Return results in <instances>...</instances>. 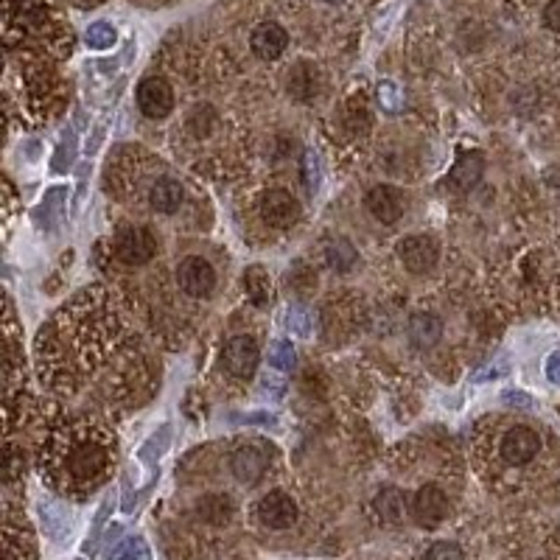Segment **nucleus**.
Segmentation results:
<instances>
[{"label":"nucleus","instance_id":"obj_1","mask_svg":"<svg viewBox=\"0 0 560 560\" xmlns=\"http://www.w3.org/2000/svg\"><path fill=\"white\" fill-rule=\"evenodd\" d=\"M158 253V238L149 228H138V224H124L115 233V255L129 267H143Z\"/></svg>","mask_w":560,"mask_h":560},{"label":"nucleus","instance_id":"obj_2","mask_svg":"<svg viewBox=\"0 0 560 560\" xmlns=\"http://www.w3.org/2000/svg\"><path fill=\"white\" fill-rule=\"evenodd\" d=\"M258 208H261L264 224H269L275 230H289L300 219V202L289 191H280V188L264 191Z\"/></svg>","mask_w":560,"mask_h":560},{"label":"nucleus","instance_id":"obj_3","mask_svg":"<svg viewBox=\"0 0 560 560\" xmlns=\"http://www.w3.org/2000/svg\"><path fill=\"white\" fill-rule=\"evenodd\" d=\"M177 283L188 298H208L217 289V272L205 258H183L177 267Z\"/></svg>","mask_w":560,"mask_h":560},{"label":"nucleus","instance_id":"obj_4","mask_svg":"<svg viewBox=\"0 0 560 560\" xmlns=\"http://www.w3.org/2000/svg\"><path fill=\"white\" fill-rule=\"evenodd\" d=\"M261 362V350L253 337H233L222 350V364L230 376L249 378Z\"/></svg>","mask_w":560,"mask_h":560},{"label":"nucleus","instance_id":"obj_5","mask_svg":"<svg viewBox=\"0 0 560 560\" xmlns=\"http://www.w3.org/2000/svg\"><path fill=\"white\" fill-rule=\"evenodd\" d=\"M398 258L412 275H427L438 267V242L429 236H407L398 242Z\"/></svg>","mask_w":560,"mask_h":560},{"label":"nucleus","instance_id":"obj_6","mask_svg":"<svg viewBox=\"0 0 560 560\" xmlns=\"http://www.w3.org/2000/svg\"><path fill=\"white\" fill-rule=\"evenodd\" d=\"M138 107L140 113L147 115V118H166L168 113L174 109V90L166 79L160 77H149L138 84Z\"/></svg>","mask_w":560,"mask_h":560},{"label":"nucleus","instance_id":"obj_7","mask_svg":"<svg viewBox=\"0 0 560 560\" xmlns=\"http://www.w3.org/2000/svg\"><path fill=\"white\" fill-rule=\"evenodd\" d=\"M412 516L420 527H440L448 516V497L438 485H423L412 499Z\"/></svg>","mask_w":560,"mask_h":560},{"label":"nucleus","instance_id":"obj_8","mask_svg":"<svg viewBox=\"0 0 560 560\" xmlns=\"http://www.w3.org/2000/svg\"><path fill=\"white\" fill-rule=\"evenodd\" d=\"M298 502L289 497L287 490H269L267 497L258 502V518L269 529H289L298 522Z\"/></svg>","mask_w":560,"mask_h":560},{"label":"nucleus","instance_id":"obj_9","mask_svg":"<svg viewBox=\"0 0 560 560\" xmlns=\"http://www.w3.org/2000/svg\"><path fill=\"white\" fill-rule=\"evenodd\" d=\"M233 477L242 485H255L261 482V477L269 468V448L264 443H247V446H238L233 454Z\"/></svg>","mask_w":560,"mask_h":560},{"label":"nucleus","instance_id":"obj_10","mask_svg":"<svg viewBox=\"0 0 560 560\" xmlns=\"http://www.w3.org/2000/svg\"><path fill=\"white\" fill-rule=\"evenodd\" d=\"M364 205L373 213V219H378L382 224H395L398 219L404 217V210H407V199L398 188L393 185H376V188H370L368 197H364Z\"/></svg>","mask_w":560,"mask_h":560},{"label":"nucleus","instance_id":"obj_11","mask_svg":"<svg viewBox=\"0 0 560 560\" xmlns=\"http://www.w3.org/2000/svg\"><path fill=\"white\" fill-rule=\"evenodd\" d=\"M541 452V438L529 427H513L502 438V457L510 465H527Z\"/></svg>","mask_w":560,"mask_h":560},{"label":"nucleus","instance_id":"obj_12","mask_svg":"<svg viewBox=\"0 0 560 560\" xmlns=\"http://www.w3.org/2000/svg\"><path fill=\"white\" fill-rule=\"evenodd\" d=\"M249 45H253L255 57L264 59V62H275V59L283 57V51H287L289 34L278 23H261V26H255Z\"/></svg>","mask_w":560,"mask_h":560},{"label":"nucleus","instance_id":"obj_13","mask_svg":"<svg viewBox=\"0 0 560 560\" xmlns=\"http://www.w3.org/2000/svg\"><path fill=\"white\" fill-rule=\"evenodd\" d=\"M68 465L73 479H82L84 482V479H93L104 471V465H107V452H104L98 443H93V440H84V443L73 446Z\"/></svg>","mask_w":560,"mask_h":560},{"label":"nucleus","instance_id":"obj_14","mask_svg":"<svg viewBox=\"0 0 560 560\" xmlns=\"http://www.w3.org/2000/svg\"><path fill=\"white\" fill-rule=\"evenodd\" d=\"M482 174H485L482 152H465L459 154V160L454 163L452 172H448L446 185L454 194H468L474 185H479Z\"/></svg>","mask_w":560,"mask_h":560},{"label":"nucleus","instance_id":"obj_15","mask_svg":"<svg viewBox=\"0 0 560 560\" xmlns=\"http://www.w3.org/2000/svg\"><path fill=\"white\" fill-rule=\"evenodd\" d=\"M440 337H443V323L434 314H412V319H409V339H412L415 348H434Z\"/></svg>","mask_w":560,"mask_h":560},{"label":"nucleus","instance_id":"obj_16","mask_svg":"<svg viewBox=\"0 0 560 560\" xmlns=\"http://www.w3.org/2000/svg\"><path fill=\"white\" fill-rule=\"evenodd\" d=\"M149 202L158 213H174L183 205V185L174 177H160L149 191Z\"/></svg>","mask_w":560,"mask_h":560},{"label":"nucleus","instance_id":"obj_17","mask_svg":"<svg viewBox=\"0 0 560 560\" xmlns=\"http://www.w3.org/2000/svg\"><path fill=\"white\" fill-rule=\"evenodd\" d=\"M197 513L202 522L208 524H228L230 518H233V513H236V504H233V499L228 497V493H210V497H205L202 502L197 504Z\"/></svg>","mask_w":560,"mask_h":560},{"label":"nucleus","instance_id":"obj_18","mask_svg":"<svg viewBox=\"0 0 560 560\" xmlns=\"http://www.w3.org/2000/svg\"><path fill=\"white\" fill-rule=\"evenodd\" d=\"M407 497L398 488H384L378 490L376 497V513L382 522L387 524H401L407 518Z\"/></svg>","mask_w":560,"mask_h":560},{"label":"nucleus","instance_id":"obj_19","mask_svg":"<svg viewBox=\"0 0 560 560\" xmlns=\"http://www.w3.org/2000/svg\"><path fill=\"white\" fill-rule=\"evenodd\" d=\"M244 292H247V298L253 300L255 306H269L275 298V287L272 280H269L267 269L247 267V272H244Z\"/></svg>","mask_w":560,"mask_h":560},{"label":"nucleus","instance_id":"obj_20","mask_svg":"<svg viewBox=\"0 0 560 560\" xmlns=\"http://www.w3.org/2000/svg\"><path fill=\"white\" fill-rule=\"evenodd\" d=\"M317 88H319V73L314 65L308 62H300L294 65L292 77H289V93L300 102H308V98L317 96Z\"/></svg>","mask_w":560,"mask_h":560},{"label":"nucleus","instance_id":"obj_21","mask_svg":"<svg viewBox=\"0 0 560 560\" xmlns=\"http://www.w3.org/2000/svg\"><path fill=\"white\" fill-rule=\"evenodd\" d=\"M325 261L337 272H348L357 264V249H353L348 238H334V242L325 244Z\"/></svg>","mask_w":560,"mask_h":560},{"label":"nucleus","instance_id":"obj_22","mask_svg":"<svg viewBox=\"0 0 560 560\" xmlns=\"http://www.w3.org/2000/svg\"><path fill=\"white\" fill-rule=\"evenodd\" d=\"M213 127H217V113H213V107H208V104H199V107H194V113L188 115V129H191L197 138H208Z\"/></svg>","mask_w":560,"mask_h":560},{"label":"nucleus","instance_id":"obj_23","mask_svg":"<svg viewBox=\"0 0 560 560\" xmlns=\"http://www.w3.org/2000/svg\"><path fill=\"white\" fill-rule=\"evenodd\" d=\"M84 37H88L90 48H109L115 43V28L109 23H93Z\"/></svg>","mask_w":560,"mask_h":560},{"label":"nucleus","instance_id":"obj_24","mask_svg":"<svg viewBox=\"0 0 560 560\" xmlns=\"http://www.w3.org/2000/svg\"><path fill=\"white\" fill-rule=\"evenodd\" d=\"M427 560H465V555H463V549L457 547V544L440 541V544H434L432 549H429Z\"/></svg>","mask_w":560,"mask_h":560},{"label":"nucleus","instance_id":"obj_25","mask_svg":"<svg viewBox=\"0 0 560 560\" xmlns=\"http://www.w3.org/2000/svg\"><path fill=\"white\" fill-rule=\"evenodd\" d=\"M272 364L280 370H289L294 364V348L289 342H278L272 348Z\"/></svg>","mask_w":560,"mask_h":560},{"label":"nucleus","instance_id":"obj_26","mask_svg":"<svg viewBox=\"0 0 560 560\" xmlns=\"http://www.w3.org/2000/svg\"><path fill=\"white\" fill-rule=\"evenodd\" d=\"M289 328L298 334H308V314L303 308H289Z\"/></svg>","mask_w":560,"mask_h":560},{"label":"nucleus","instance_id":"obj_27","mask_svg":"<svg viewBox=\"0 0 560 560\" xmlns=\"http://www.w3.org/2000/svg\"><path fill=\"white\" fill-rule=\"evenodd\" d=\"M544 23L552 32H560V0H549L547 9H544Z\"/></svg>","mask_w":560,"mask_h":560},{"label":"nucleus","instance_id":"obj_28","mask_svg":"<svg viewBox=\"0 0 560 560\" xmlns=\"http://www.w3.org/2000/svg\"><path fill=\"white\" fill-rule=\"evenodd\" d=\"M547 376L549 382L560 384V353H552V357L547 359Z\"/></svg>","mask_w":560,"mask_h":560},{"label":"nucleus","instance_id":"obj_29","mask_svg":"<svg viewBox=\"0 0 560 560\" xmlns=\"http://www.w3.org/2000/svg\"><path fill=\"white\" fill-rule=\"evenodd\" d=\"M504 401H508V404H524V407H529V404H533V398H527V395H522V393H508V395H504Z\"/></svg>","mask_w":560,"mask_h":560},{"label":"nucleus","instance_id":"obj_30","mask_svg":"<svg viewBox=\"0 0 560 560\" xmlns=\"http://www.w3.org/2000/svg\"><path fill=\"white\" fill-rule=\"evenodd\" d=\"M325 3H342V0H325Z\"/></svg>","mask_w":560,"mask_h":560}]
</instances>
